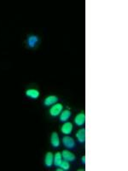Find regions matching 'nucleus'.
Here are the masks:
<instances>
[{
  "label": "nucleus",
  "mask_w": 128,
  "mask_h": 171,
  "mask_svg": "<svg viewBox=\"0 0 128 171\" xmlns=\"http://www.w3.org/2000/svg\"><path fill=\"white\" fill-rule=\"evenodd\" d=\"M63 105L60 103H57L51 105V107L50 109V115L52 117L58 116L61 114V112L63 111Z\"/></svg>",
  "instance_id": "nucleus-1"
},
{
  "label": "nucleus",
  "mask_w": 128,
  "mask_h": 171,
  "mask_svg": "<svg viewBox=\"0 0 128 171\" xmlns=\"http://www.w3.org/2000/svg\"><path fill=\"white\" fill-rule=\"evenodd\" d=\"M63 145L67 149H73L76 146L74 139L69 135H66L63 138Z\"/></svg>",
  "instance_id": "nucleus-2"
},
{
  "label": "nucleus",
  "mask_w": 128,
  "mask_h": 171,
  "mask_svg": "<svg viewBox=\"0 0 128 171\" xmlns=\"http://www.w3.org/2000/svg\"><path fill=\"white\" fill-rule=\"evenodd\" d=\"M73 123L70 122H65L63 123V125L61 128V132L64 135H71V133L73 132Z\"/></svg>",
  "instance_id": "nucleus-3"
},
{
  "label": "nucleus",
  "mask_w": 128,
  "mask_h": 171,
  "mask_svg": "<svg viewBox=\"0 0 128 171\" xmlns=\"http://www.w3.org/2000/svg\"><path fill=\"white\" fill-rule=\"evenodd\" d=\"M62 157H63V159L65 161H67V162H74L76 160V157L75 155L71 152L70 151L68 150H63L62 152Z\"/></svg>",
  "instance_id": "nucleus-4"
},
{
  "label": "nucleus",
  "mask_w": 128,
  "mask_h": 171,
  "mask_svg": "<svg viewBox=\"0 0 128 171\" xmlns=\"http://www.w3.org/2000/svg\"><path fill=\"white\" fill-rule=\"evenodd\" d=\"M74 123L78 127H83L86 123V115L84 112L79 113L74 118Z\"/></svg>",
  "instance_id": "nucleus-5"
},
{
  "label": "nucleus",
  "mask_w": 128,
  "mask_h": 171,
  "mask_svg": "<svg viewBox=\"0 0 128 171\" xmlns=\"http://www.w3.org/2000/svg\"><path fill=\"white\" fill-rule=\"evenodd\" d=\"M51 145L54 147V148H58L60 146V138L57 133L56 132H53L51 134Z\"/></svg>",
  "instance_id": "nucleus-6"
},
{
  "label": "nucleus",
  "mask_w": 128,
  "mask_h": 171,
  "mask_svg": "<svg viewBox=\"0 0 128 171\" xmlns=\"http://www.w3.org/2000/svg\"><path fill=\"white\" fill-rule=\"evenodd\" d=\"M53 162H54V155L52 152L49 151L46 153L45 157H44V164L47 168H51L53 165Z\"/></svg>",
  "instance_id": "nucleus-7"
},
{
  "label": "nucleus",
  "mask_w": 128,
  "mask_h": 171,
  "mask_svg": "<svg viewBox=\"0 0 128 171\" xmlns=\"http://www.w3.org/2000/svg\"><path fill=\"white\" fill-rule=\"evenodd\" d=\"M57 102H58V98L55 95H51V96H48L47 98H45V99L44 101V104L45 106H51Z\"/></svg>",
  "instance_id": "nucleus-8"
},
{
  "label": "nucleus",
  "mask_w": 128,
  "mask_h": 171,
  "mask_svg": "<svg viewBox=\"0 0 128 171\" xmlns=\"http://www.w3.org/2000/svg\"><path fill=\"white\" fill-rule=\"evenodd\" d=\"M26 96L31 99H37L39 97V92L37 89H28L26 91Z\"/></svg>",
  "instance_id": "nucleus-9"
},
{
  "label": "nucleus",
  "mask_w": 128,
  "mask_h": 171,
  "mask_svg": "<svg viewBox=\"0 0 128 171\" xmlns=\"http://www.w3.org/2000/svg\"><path fill=\"white\" fill-rule=\"evenodd\" d=\"M38 37L36 36V35H30L28 38V40H27V43H28V45L29 48H33L36 46V45L38 44Z\"/></svg>",
  "instance_id": "nucleus-10"
},
{
  "label": "nucleus",
  "mask_w": 128,
  "mask_h": 171,
  "mask_svg": "<svg viewBox=\"0 0 128 171\" xmlns=\"http://www.w3.org/2000/svg\"><path fill=\"white\" fill-rule=\"evenodd\" d=\"M76 139L81 144L86 142V129L85 128H80L76 133Z\"/></svg>",
  "instance_id": "nucleus-11"
},
{
  "label": "nucleus",
  "mask_w": 128,
  "mask_h": 171,
  "mask_svg": "<svg viewBox=\"0 0 128 171\" xmlns=\"http://www.w3.org/2000/svg\"><path fill=\"white\" fill-rule=\"evenodd\" d=\"M71 111L68 110V109H64L61 112V114L59 115L60 116V122H67L69 120V118L71 117Z\"/></svg>",
  "instance_id": "nucleus-12"
},
{
  "label": "nucleus",
  "mask_w": 128,
  "mask_h": 171,
  "mask_svg": "<svg viewBox=\"0 0 128 171\" xmlns=\"http://www.w3.org/2000/svg\"><path fill=\"white\" fill-rule=\"evenodd\" d=\"M63 161V157H62V153L61 152H57L55 155H54V162H53V164L56 166V167H59L61 163Z\"/></svg>",
  "instance_id": "nucleus-13"
},
{
  "label": "nucleus",
  "mask_w": 128,
  "mask_h": 171,
  "mask_svg": "<svg viewBox=\"0 0 128 171\" xmlns=\"http://www.w3.org/2000/svg\"><path fill=\"white\" fill-rule=\"evenodd\" d=\"M63 170H68L70 169V164H69V162L67 161H65V160H63L60 166H59Z\"/></svg>",
  "instance_id": "nucleus-14"
},
{
  "label": "nucleus",
  "mask_w": 128,
  "mask_h": 171,
  "mask_svg": "<svg viewBox=\"0 0 128 171\" xmlns=\"http://www.w3.org/2000/svg\"><path fill=\"white\" fill-rule=\"evenodd\" d=\"M81 163L83 164H86V156H83L82 158H81Z\"/></svg>",
  "instance_id": "nucleus-15"
}]
</instances>
